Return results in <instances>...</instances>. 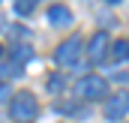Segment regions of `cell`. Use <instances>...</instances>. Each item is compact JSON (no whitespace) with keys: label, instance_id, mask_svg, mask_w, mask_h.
<instances>
[{"label":"cell","instance_id":"1","mask_svg":"<svg viewBox=\"0 0 129 123\" xmlns=\"http://www.w3.org/2000/svg\"><path fill=\"white\" fill-rule=\"evenodd\" d=\"M9 114H12V120H18V123H33L36 114H39V102H36V96L27 93V90L15 93L12 102H9Z\"/></svg>","mask_w":129,"mask_h":123},{"label":"cell","instance_id":"2","mask_svg":"<svg viewBox=\"0 0 129 123\" xmlns=\"http://www.w3.org/2000/svg\"><path fill=\"white\" fill-rule=\"evenodd\" d=\"M75 93H78V99H87V102L105 99V96H108V81L99 78V75H84V78L75 84Z\"/></svg>","mask_w":129,"mask_h":123},{"label":"cell","instance_id":"3","mask_svg":"<svg viewBox=\"0 0 129 123\" xmlns=\"http://www.w3.org/2000/svg\"><path fill=\"white\" fill-rule=\"evenodd\" d=\"M81 54H84V39H81V36H69L66 42H60V45H57L54 60L60 63V66H75Z\"/></svg>","mask_w":129,"mask_h":123},{"label":"cell","instance_id":"4","mask_svg":"<svg viewBox=\"0 0 129 123\" xmlns=\"http://www.w3.org/2000/svg\"><path fill=\"white\" fill-rule=\"evenodd\" d=\"M129 114V90H120L114 93V96H108V102H105V117L108 120H120V117H126Z\"/></svg>","mask_w":129,"mask_h":123},{"label":"cell","instance_id":"5","mask_svg":"<svg viewBox=\"0 0 129 123\" xmlns=\"http://www.w3.org/2000/svg\"><path fill=\"white\" fill-rule=\"evenodd\" d=\"M84 51H87L90 63H102V60H105V54L111 51V39H108V33H105V30L93 33V39H90V45H87Z\"/></svg>","mask_w":129,"mask_h":123},{"label":"cell","instance_id":"6","mask_svg":"<svg viewBox=\"0 0 129 123\" xmlns=\"http://www.w3.org/2000/svg\"><path fill=\"white\" fill-rule=\"evenodd\" d=\"M48 21H51L54 27H63V24L72 21V12H69L66 6H51V9H48Z\"/></svg>","mask_w":129,"mask_h":123},{"label":"cell","instance_id":"7","mask_svg":"<svg viewBox=\"0 0 129 123\" xmlns=\"http://www.w3.org/2000/svg\"><path fill=\"white\" fill-rule=\"evenodd\" d=\"M114 60L120 63V60H129V39H117L114 45H111V51H108Z\"/></svg>","mask_w":129,"mask_h":123},{"label":"cell","instance_id":"8","mask_svg":"<svg viewBox=\"0 0 129 123\" xmlns=\"http://www.w3.org/2000/svg\"><path fill=\"white\" fill-rule=\"evenodd\" d=\"M15 75H21V63H15L12 57L0 63V78H3V81H6V78H15Z\"/></svg>","mask_w":129,"mask_h":123},{"label":"cell","instance_id":"9","mask_svg":"<svg viewBox=\"0 0 129 123\" xmlns=\"http://www.w3.org/2000/svg\"><path fill=\"white\" fill-rule=\"evenodd\" d=\"M36 9V0H15V15H30Z\"/></svg>","mask_w":129,"mask_h":123},{"label":"cell","instance_id":"10","mask_svg":"<svg viewBox=\"0 0 129 123\" xmlns=\"http://www.w3.org/2000/svg\"><path fill=\"white\" fill-rule=\"evenodd\" d=\"M6 96H15V93L9 90V84H6V81H0V102H3Z\"/></svg>","mask_w":129,"mask_h":123},{"label":"cell","instance_id":"11","mask_svg":"<svg viewBox=\"0 0 129 123\" xmlns=\"http://www.w3.org/2000/svg\"><path fill=\"white\" fill-rule=\"evenodd\" d=\"M108 3H120V0H108Z\"/></svg>","mask_w":129,"mask_h":123}]
</instances>
